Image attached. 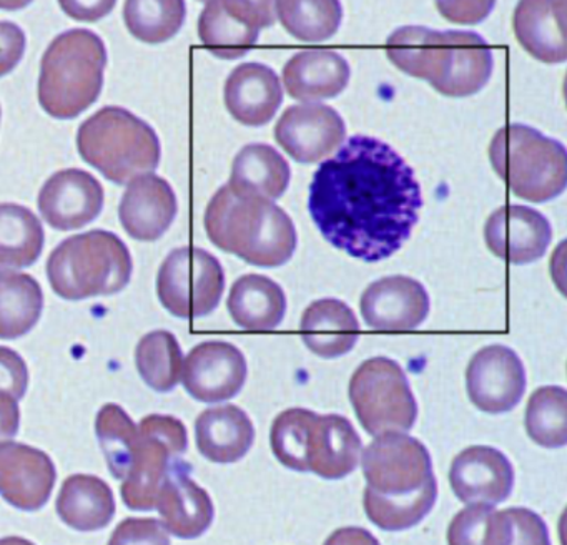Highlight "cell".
<instances>
[{"mask_svg": "<svg viewBox=\"0 0 567 545\" xmlns=\"http://www.w3.org/2000/svg\"><path fill=\"white\" fill-rule=\"evenodd\" d=\"M44 292L34 276L0 271V339L28 335L42 316Z\"/></svg>", "mask_w": 567, "mask_h": 545, "instance_id": "34", "label": "cell"}, {"mask_svg": "<svg viewBox=\"0 0 567 545\" xmlns=\"http://www.w3.org/2000/svg\"><path fill=\"white\" fill-rule=\"evenodd\" d=\"M446 537L447 545H511L513 525L506 511L470 504L454 515Z\"/></svg>", "mask_w": 567, "mask_h": 545, "instance_id": "38", "label": "cell"}, {"mask_svg": "<svg viewBox=\"0 0 567 545\" xmlns=\"http://www.w3.org/2000/svg\"><path fill=\"white\" fill-rule=\"evenodd\" d=\"M134 271L131 251L115 233L92 229L64 239L48 259L55 295L71 301L122 291Z\"/></svg>", "mask_w": 567, "mask_h": 545, "instance_id": "5", "label": "cell"}, {"mask_svg": "<svg viewBox=\"0 0 567 545\" xmlns=\"http://www.w3.org/2000/svg\"><path fill=\"white\" fill-rule=\"evenodd\" d=\"M437 498L436 477L431 479L417 494L404 498H380L363 492V507L368 518L381 531L400 532L420 524Z\"/></svg>", "mask_w": 567, "mask_h": 545, "instance_id": "39", "label": "cell"}, {"mask_svg": "<svg viewBox=\"0 0 567 545\" xmlns=\"http://www.w3.org/2000/svg\"><path fill=\"white\" fill-rule=\"evenodd\" d=\"M177 195L167 179L148 173L128 183L118 218L125 232L137 241H157L177 216Z\"/></svg>", "mask_w": 567, "mask_h": 545, "instance_id": "22", "label": "cell"}, {"mask_svg": "<svg viewBox=\"0 0 567 545\" xmlns=\"http://www.w3.org/2000/svg\"><path fill=\"white\" fill-rule=\"evenodd\" d=\"M95 432L111 474L118 481L127 477L138 439V425L124 408L105 404L95 419Z\"/></svg>", "mask_w": 567, "mask_h": 545, "instance_id": "37", "label": "cell"}, {"mask_svg": "<svg viewBox=\"0 0 567 545\" xmlns=\"http://www.w3.org/2000/svg\"><path fill=\"white\" fill-rule=\"evenodd\" d=\"M360 309L368 328L413 331L430 315V295L420 281L410 276H386L364 289Z\"/></svg>", "mask_w": 567, "mask_h": 545, "instance_id": "16", "label": "cell"}, {"mask_svg": "<svg viewBox=\"0 0 567 545\" xmlns=\"http://www.w3.org/2000/svg\"><path fill=\"white\" fill-rule=\"evenodd\" d=\"M323 545H381L370 531L363 527L337 528Z\"/></svg>", "mask_w": 567, "mask_h": 545, "instance_id": "49", "label": "cell"}, {"mask_svg": "<svg viewBox=\"0 0 567 545\" xmlns=\"http://www.w3.org/2000/svg\"><path fill=\"white\" fill-rule=\"evenodd\" d=\"M187 7L181 0L168 2H131L124 6V20L128 32L145 43L171 40L185 22Z\"/></svg>", "mask_w": 567, "mask_h": 545, "instance_id": "41", "label": "cell"}, {"mask_svg": "<svg viewBox=\"0 0 567 545\" xmlns=\"http://www.w3.org/2000/svg\"><path fill=\"white\" fill-rule=\"evenodd\" d=\"M526 384L523 361L507 346H486L467 364V395L480 411L487 414L513 411L523 399Z\"/></svg>", "mask_w": 567, "mask_h": 545, "instance_id": "12", "label": "cell"}, {"mask_svg": "<svg viewBox=\"0 0 567 545\" xmlns=\"http://www.w3.org/2000/svg\"><path fill=\"white\" fill-rule=\"evenodd\" d=\"M55 508L61 521L74 531H102L115 515L114 492L97 475H69L59 492Z\"/></svg>", "mask_w": 567, "mask_h": 545, "instance_id": "30", "label": "cell"}, {"mask_svg": "<svg viewBox=\"0 0 567 545\" xmlns=\"http://www.w3.org/2000/svg\"><path fill=\"white\" fill-rule=\"evenodd\" d=\"M21 425V409L12 395L0 392V442L18 435Z\"/></svg>", "mask_w": 567, "mask_h": 545, "instance_id": "48", "label": "cell"}, {"mask_svg": "<svg viewBox=\"0 0 567 545\" xmlns=\"http://www.w3.org/2000/svg\"><path fill=\"white\" fill-rule=\"evenodd\" d=\"M361 469L364 492L380 498L411 497L434 477L426 445L403 432L378 435L361 452Z\"/></svg>", "mask_w": 567, "mask_h": 545, "instance_id": "10", "label": "cell"}, {"mask_svg": "<svg viewBox=\"0 0 567 545\" xmlns=\"http://www.w3.org/2000/svg\"><path fill=\"white\" fill-rule=\"evenodd\" d=\"M274 133L278 145L295 162L318 163L343 145L347 125L331 106L303 103L288 106Z\"/></svg>", "mask_w": 567, "mask_h": 545, "instance_id": "13", "label": "cell"}, {"mask_svg": "<svg viewBox=\"0 0 567 545\" xmlns=\"http://www.w3.org/2000/svg\"><path fill=\"white\" fill-rule=\"evenodd\" d=\"M450 60L433 89L446 96H470L489 82L493 53L483 37L467 30H447Z\"/></svg>", "mask_w": 567, "mask_h": 545, "instance_id": "28", "label": "cell"}, {"mask_svg": "<svg viewBox=\"0 0 567 545\" xmlns=\"http://www.w3.org/2000/svg\"><path fill=\"white\" fill-rule=\"evenodd\" d=\"M351 70L347 59L330 49H310L291 56L284 66L288 95L300 102L334 99L347 89Z\"/></svg>", "mask_w": 567, "mask_h": 545, "instance_id": "24", "label": "cell"}, {"mask_svg": "<svg viewBox=\"0 0 567 545\" xmlns=\"http://www.w3.org/2000/svg\"><path fill=\"white\" fill-rule=\"evenodd\" d=\"M301 339L315 354L324 359L347 354L360 338V322L353 309L340 299H318L305 309Z\"/></svg>", "mask_w": 567, "mask_h": 545, "instance_id": "27", "label": "cell"}, {"mask_svg": "<svg viewBox=\"0 0 567 545\" xmlns=\"http://www.w3.org/2000/svg\"><path fill=\"white\" fill-rule=\"evenodd\" d=\"M513 25L517 42L534 59L566 62V2H519Z\"/></svg>", "mask_w": 567, "mask_h": 545, "instance_id": "26", "label": "cell"}, {"mask_svg": "<svg viewBox=\"0 0 567 545\" xmlns=\"http://www.w3.org/2000/svg\"><path fill=\"white\" fill-rule=\"evenodd\" d=\"M235 325L247 331H271L284 321L287 296L284 288L264 275H245L231 286L227 301Z\"/></svg>", "mask_w": 567, "mask_h": 545, "instance_id": "31", "label": "cell"}, {"mask_svg": "<svg viewBox=\"0 0 567 545\" xmlns=\"http://www.w3.org/2000/svg\"><path fill=\"white\" fill-rule=\"evenodd\" d=\"M55 479L58 471L48 452L14 441L0 444V495L12 507L28 512L44 507Z\"/></svg>", "mask_w": 567, "mask_h": 545, "instance_id": "15", "label": "cell"}, {"mask_svg": "<svg viewBox=\"0 0 567 545\" xmlns=\"http://www.w3.org/2000/svg\"><path fill=\"white\" fill-rule=\"evenodd\" d=\"M205 229L217 248L248 265L278 268L290 261L298 236L293 219L270 199L221 186L208 203Z\"/></svg>", "mask_w": 567, "mask_h": 545, "instance_id": "2", "label": "cell"}, {"mask_svg": "<svg viewBox=\"0 0 567 545\" xmlns=\"http://www.w3.org/2000/svg\"><path fill=\"white\" fill-rule=\"evenodd\" d=\"M190 474L192 465L177 459L168 469L155 498L162 527L178 538L202 537L215 518L210 495Z\"/></svg>", "mask_w": 567, "mask_h": 545, "instance_id": "18", "label": "cell"}, {"mask_svg": "<svg viewBox=\"0 0 567 545\" xmlns=\"http://www.w3.org/2000/svg\"><path fill=\"white\" fill-rule=\"evenodd\" d=\"M315 412L305 408H291L278 414L271 424L270 444L275 457L298 472L305 469V439Z\"/></svg>", "mask_w": 567, "mask_h": 545, "instance_id": "42", "label": "cell"}, {"mask_svg": "<svg viewBox=\"0 0 567 545\" xmlns=\"http://www.w3.org/2000/svg\"><path fill=\"white\" fill-rule=\"evenodd\" d=\"M228 188L237 195L278 199L290 185V165L267 143L244 146L231 163Z\"/></svg>", "mask_w": 567, "mask_h": 545, "instance_id": "32", "label": "cell"}, {"mask_svg": "<svg viewBox=\"0 0 567 545\" xmlns=\"http://www.w3.org/2000/svg\"><path fill=\"white\" fill-rule=\"evenodd\" d=\"M109 545H171V537L157 518L127 517L112 532Z\"/></svg>", "mask_w": 567, "mask_h": 545, "instance_id": "43", "label": "cell"}, {"mask_svg": "<svg viewBox=\"0 0 567 545\" xmlns=\"http://www.w3.org/2000/svg\"><path fill=\"white\" fill-rule=\"evenodd\" d=\"M450 484L464 504H499L513 492L514 467L497 449L471 445L451 462Z\"/></svg>", "mask_w": 567, "mask_h": 545, "instance_id": "20", "label": "cell"}, {"mask_svg": "<svg viewBox=\"0 0 567 545\" xmlns=\"http://www.w3.org/2000/svg\"><path fill=\"white\" fill-rule=\"evenodd\" d=\"M107 49L87 29H71L52 40L41 62L39 102L49 115L69 120L97 102L104 86Z\"/></svg>", "mask_w": 567, "mask_h": 545, "instance_id": "3", "label": "cell"}, {"mask_svg": "<svg viewBox=\"0 0 567 545\" xmlns=\"http://www.w3.org/2000/svg\"><path fill=\"white\" fill-rule=\"evenodd\" d=\"M275 13L285 30L303 42H321L340 29L343 7L337 0L328 2H277Z\"/></svg>", "mask_w": 567, "mask_h": 545, "instance_id": "40", "label": "cell"}, {"mask_svg": "<svg viewBox=\"0 0 567 545\" xmlns=\"http://www.w3.org/2000/svg\"><path fill=\"white\" fill-rule=\"evenodd\" d=\"M0 115H2V112H0Z\"/></svg>", "mask_w": 567, "mask_h": 545, "instance_id": "52", "label": "cell"}, {"mask_svg": "<svg viewBox=\"0 0 567 545\" xmlns=\"http://www.w3.org/2000/svg\"><path fill=\"white\" fill-rule=\"evenodd\" d=\"M29 388V368L14 349L0 346V392L21 401Z\"/></svg>", "mask_w": 567, "mask_h": 545, "instance_id": "45", "label": "cell"}, {"mask_svg": "<svg viewBox=\"0 0 567 545\" xmlns=\"http://www.w3.org/2000/svg\"><path fill=\"white\" fill-rule=\"evenodd\" d=\"M84 162L117 185L157 169L161 140L144 120L122 106H104L89 116L78 133Z\"/></svg>", "mask_w": 567, "mask_h": 545, "instance_id": "4", "label": "cell"}, {"mask_svg": "<svg viewBox=\"0 0 567 545\" xmlns=\"http://www.w3.org/2000/svg\"><path fill=\"white\" fill-rule=\"evenodd\" d=\"M423 206L413 168L388 143L354 135L321 163L308 209L323 238L368 263L390 258L413 232Z\"/></svg>", "mask_w": 567, "mask_h": 545, "instance_id": "1", "label": "cell"}, {"mask_svg": "<svg viewBox=\"0 0 567 545\" xmlns=\"http://www.w3.org/2000/svg\"><path fill=\"white\" fill-rule=\"evenodd\" d=\"M275 17L274 2H207L198 19V37L218 59H240L261 30L274 25Z\"/></svg>", "mask_w": 567, "mask_h": 545, "instance_id": "11", "label": "cell"}, {"mask_svg": "<svg viewBox=\"0 0 567 545\" xmlns=\"http://www.w3.org/2000/svg\"><path fill=\"white\" fill-rule=\"evenodd\" d=\"M25 33L18 23L0 22V76L8 75L21 62L25 52Z\"/></svg>", "mask_w": 567, "mask_h": 545, "instance_id": "46", "label": "cell"}, {"mask_svg": "<svg viewBox=\"0 0 567 545\" xmlns=\"http://www.w3.org/2000/svg\"><path fill=\"white\" fill-rule=\"evenodd\" d=\"M386 55L401 72L427 80L433 86L450 60V39L447 32L427 27H400L388 37Z\"/></svg>", "mask_w": 567, "mask_h": 545, "instance_id": "29", "label": "cell"}, {"mask_svg": "<svg viewBox=\"0 0 567 545\" xmlns=\"http://www.w3.org/2000/svg\"><path fill=\"white\" fill-rule=\"evenodd\" d=\"M553 239L549 219L524 205H506L491 213L484 241L497 258L527 265L543 258Z\"/></svg>", "mask_w": 567, "mask_h": 545, "instance_id": "19", "label": "cell"}, {"mask_svg": "<svg viewBox=\"0 0 567 545\" xmlns=\"http://www.w3.org/2000/svg\"><path fill=\"white\" fill-rule=\"evenodd\" d=\"M225 106L241 125H267L284 102V89L274 69L248 62L235 66L225 82Z\"/></svg>", "mask_w": 567, "mask_h": 545, "instance_id": "23", "label": "cell"}, {"mask_svg": "<svg viewBox=\"0 0 567 545\" xmlns=\"http://www.w3.org/2000/svg\"><path fill=\"white\" fill-rule=\"evenodd\" d=\"M0 545H35L34 542L24 537H4L0 538Z\"/></svg>", "mask_w": 567, "mask_h": 545, "instance_id": "51", "label": "cell"}, {"mask_svg": "<svg viewBox=\"0 0 567 545\" xmlns=\"http://www.w3.org/2000/svg\"><path fill=\"white\" fill-rule=\"evenodd\" d=\"M437 10L446 19L457 23H476L486 19L493 10V2H437Z\"/></svg>", "mask_w": 567, "mask_h": 545, "instance_id": "47", "label": "cell"}, {"mask_svg": "<svg viewBox=\"0 0 567 545\" xmlns=\"http://www.w3.org/2000/svg\"><path fill=\"white\" fill-rule=\"evenodd\" d=\"M138 439L122 501L131 511H154L158 489L177 459L188 449L187 428L174 415L151 414L138 422Z\"/></svg>", "mask_w": 567, "mask_h": 545, "instance_id": "8", "label": "cell"}, {"mask_svg": "<svg viewBox=\"0 0 567 545\" xmlns=\"http://www.w3.org/2000/svg\"><path fill=\"white\" fill-rule=\"evenodd\" d=\"M104 186L81 168L54 173L39 193V209L52 228L69 232L84 228L104 208Z\"/></svg>", "mask_w": 567, "mask_h": 545, "instance_id": "17", "label": "cell"}, {"mask_svg": "<svg viewBox=\"0 0 567 545\" xmlns=\"http://www.w3.org/2000/svg\"><path fill=\"white\" fill-rule=\"evenodd\" d=\"M45 233L38 215L16 203H0V269L34 265L44 249Z\"/></svg>", "mask_w": 567, "mask_h": 545, "instance_id": "33", "label": "cell"}, {"mask_svg": "<svg viewBox=\"0 0 567 545\" xmlns=\"http://www.w3.org/2000/svg\"><path fill=\"white\" fill-rule=\"evenodd\" d=\"M248 376L244 352L227 341H205L184 359L182 381L188 394L200 402H221L235 398Z\"/></svg>", "mask_w": 567, "mask_h": 545, "instance_id": "14", "label": "cell"}, {"mask_svg": "<svg viewBox=\"0 0 567 545\" xmlns=\"http://www.w3.org/2000/svg\"><path fill=\"white\" fill-rule=\"evenodd\" d=\"M361 438L343 415L315 412L305 439V469L327 481L347 477L358 467Z\"/></svg>", "mask_w": 567, "mask_h": 545, "instance_id": "21", "label": "cell"}, {"mask_svg": "<svg viewBox=\"0 0 567 545\" xmlns=\"http://www.w3.org/2000/svg\"><path fill=\"white\" fill-rule=\"evenodd\" d=\"M135 366L148 388L157 392L174 391L184 369V354L175 335L167 329L145 335L135 349Z\"/></svg>", "mask_w": 567, "mask_h": 545, "instance_id": "35", "label": "cell"}, {"mask_svg": "<svg viewBox=\"0 0 567 545\" xmlns=\"http://www.w3.org/2000/svg\"><path fill=\"white\" fill-rule=\"evenodd\" d=\"M506 514L513 525L511 545H550L546 522L536 512L526 507H511L506 508Z\"/></svg>", "mask_w": 567, "mask_h": 545, "instance_id": "44", "label": "cell"}, {"mask_svg": "<svg viewBox=\"0 0 567 545\" xmlns=\"http://www.w3.org/2000/svg\"><path fill=\"white\" fill-rule=\"evenodd\" d=\"M200 454L215 464H234L250 451L255 428L244 409L234 404L205 409L195 421Z\"/></svg>", "mask_w": 567, "mask_h": 545, "instance_id": "25", "label": "cell"}, {"mask_svg": "<svg viewBox=\"0 0 567 545\" xmlns=\"http://www.w3.org/2000/svg\"><path fill=\"white\" fill-rule=\"evenodd\" d=\"M489 162L507 188L527 202H549L566 189V148L533 126L509 123L497 130Z\"/></svg>", "mask_w": 567, "mask_h": 545, "instance_id": "6", "label": "cell"}, {"mask_svg": "<svg viewBox=\"0 0 567 545\" xmlns=\"http://www.w3.org/2000/svg\"><path fill=\"white\" fill-rule=\"evenodd\" d=\"M350 401L368 434L406 432L417 419V402L403 368L393 359H368L351 376Z\"/></svg>", "mask_w": 567, "mask_h": 545, "instance_id": "7", "label": "cell"}, {"mask_svg": "<svg viewBox=\"0 0 567 545\" xmlns=\"http://www.w3.org/2000/svg\"><path fill=\"white\" fill-rule=\"evenodd\" d=\"M527 435L547 449L567 444V392L560 385H544L530 394L524 415Z\"/></svg>", "mask_w": 567, "mask_h": 545, "instance_id": "36", "label": "cell"}, {"mask_svg": "<svg viewBox=\"0 0 567 545\" xmlns=\"http://www.w3.org/2000/svg\"><path fill=\"white\" fill-rule=\"evenodd\" d=\"M225 272L207 249L182 246L162 263L157 295L171 315L182 319L204 318L220 305Z\"/></svg>", "mask_w": 567, "mask_h": 545, "instance_id": "9", "label": "cell"}, {"mask_svg": "<svg viewBox=\"0 0 567 545\" xmlns=\"http://www.w3.org/2000/svg\"><path fill=\"white\" fill-rule=\"evenodd\" d=\"M62 9L78 20H97L107 16L115 7V2H62Z\"/></svg>", "mask_w": 567, "mask_h": 545, "instance_id": "50", "label": "cell"}]
</instances>
